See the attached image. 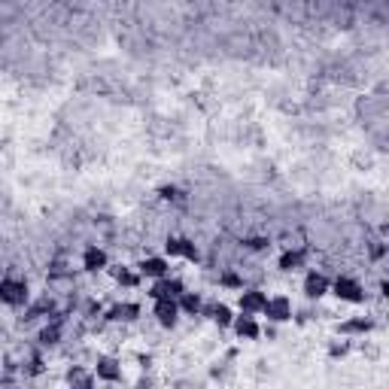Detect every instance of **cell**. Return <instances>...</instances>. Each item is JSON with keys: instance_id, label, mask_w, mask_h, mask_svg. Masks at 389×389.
<instances>
[{"instance_id": "9", "label": "cell", "mask_w": 389, "mask_h": 389, "mask_svg": "<svg viewBox=\"0 0 389 389\" xmlns=\"http://www.w3.org/2000/svg\"><path fill=\"white\" fill-rule=\"evenodd\" d=\"M231 332H235L237 341H259V338L264 335V328L259 326V319L250 317V313H237Z\"/></svg>"}, {"instance_id": "5", "label": "cell", "mask_w": 389, "mask_h": 389, "mask_svg": "<svg viewBox=\"0 0 389 389\" xmlns=\"http://www.w3.org/2000/svg\"><path fill=\"white\" fill-rule=\"evenodd\" d=\"M164 255H168V259H186V262H198V259H201L198 246L189 241V237H183V235H170L168 241H164Z\"/></svg>"}, {"instance_id": "27", "label": "cell", "mask_w": 389, "mask_h": 389, "mask_svg": "<svg viewBox=\"0 0 389 389\" xmlns=\"http://www.w3.org/2000/svg\"><path fill=\"white\" fill-rule=\"evenodd\" d=\"M31 374H40V371H43V359H40V356H34V359H31Z\"/></svg>"}, {"instance_id": "10", "label": "cell", "mask_w": 389, "mask_h": 389, "mask_svg": "<svg viewBox=\"0 0 389 389\" xmlns=\"http://www.w3.org/2000/svg\"><path fill=\"white\" fill-rule=\"evenodd\" d=\"M110 268V255H106L104 246L97 244H88L86 250H82V271H88V274H101V271Z\"/></svg>"}, {"instance_id": "8", "label": "cell", "mask_w": 389, "mask_h": 389, "mask_svg": "<svg viewBox=\"0 0 389 389\" xmlns=\"http://www.w3.org/2000/svg\"><path fill=\"white\" fill-rule=\"evenodd\" d=\"M137 271H140V277L143 280H164V277H170V259L168 255H146L143 262L137 264Z\"/></svg>"}, {"instance_id": "7", "label": "cell", "mask_w": 389, "mask_h": 389, "mask_svg": "<svg viewBox=\"0 0 389 389\" xmlns=\"http://www.w3.org/2000/svg\"><path fill=\"white\" fill-rule=\"evenodd\" d=\"M301 289H304V295H308L310 301H319V298L332 295V280H328V274H322V271H308Z\"/></svg>"}, {"instance_id": "19", "label": "cell", "mask_w": 389, "mask_h": 389, "mask_svg": "<svg viewBox=\"0 0 389 389\" xmlns=\"http://www.w3.org/2000/svg\"><path fill=\"white\" fill-rule=\"evenodd\" d=\"M304 250H286V253H280V259H277V268L283 271V274H295V271H301L304 268Z\"/></svg>"}, {"instance_id": "14", "label": "cell", "mask_w": 389, "mask_h": 389, "mask_svg": "<svg viewBox=\"0 0 389 389\" xmlns=\"http://www.w3.org/2000/svg\"><path fill=\"white\" fill-rule=\"evenodd\" d=\"M152 317H155V322H159L161 328H173L183 313H180L177 301H152Z\"/></svg>"}, {"instance_id": "15", "label": "cell", "mask_w": 389, "mask_h": 389, "mask_svg": "<svg viewBox=\"0 0 389 389\" xmlns=\"http://www.w3.org/2000/svg\"><path fill=\"white\" fill-rule=\"evenodd\" d=\"M106 274H110L122 289H137L140 283H143L140 271L137 268H128V264H110V268H106Z\"/></svg>"}, {"instance_id": "23", "label": "cell", "mask_w": 389, "mask_h": 389, "mask_svg": "<svg viewBox=\"0 0 389 389\" xmlns=\"http://www.w3.org/2000/svg\"><path fill=\"white\" fill-rule=\"evenodd\" d=\"M350 350H353V344L350 341H341V344H332L328 347V356H332V359H344V356H350Z\"/></svg>"}, {"instance_id": "6", "label": "cell", "mask_w": 389, "mask_h": 389, "mask_svg": "<svg viewBox=\"0 0 389 389\" xmlns=\"http://www.w3.org/2000/svg\"><path fill=\"white\" fill-rule=\"evenodd\" d=\"M186 292V286L180 283L177 277H164V280H155L149 286V298L152 301H180V295Z\"/></svg>"}, {"instance_id": "2", "label": "cell", "mask_w": 389, "mask_h": 389, "mask_svg": "<svg viewBox=\"0 0 389 389\" xmlns=\"http://www.w3.org/2000/svg\"><path fill=\"white\" fill-rule=\"evenodd\" d=\"M262 317L268 319L271 326H283V322H292V317H295V304H292V298L283 295V292L271 295V298H268V308H264Z\"/></svg>"}, {"instance_id": "29", "label": "cell", "mask_w": 389, "mask_h": 389, "mask_svg": "<svg viewBox=\"0 0 389 389\" xmlns=\"http://www.w3.org/2000/svg\"><path fill=\"white\" fill-rule=\"evenodd\" d=\"M380 295H383V301H389V277L380 280Z\"/></svg>"}, {"instance_id": "11", "label": "cell", "mask_w": 389, "mask_h": 389, "mask_svg": "<svg viewBox=\"0 0 389 389\" xmlns=\"http://www.w3.org/2000/svg\"><path fill=\"white\" fill-rule=\"evenodd\" d=\"M95 374H97L101 383H122V362L113 359V356H97Z\"/></svg>"}, {"instance_id": "24", "label": "cell", "mask_w": 389, "mask_h": 389, "mask_svg": "<svg viewBox=\"0 0 389 389\" xmlns=\"http://www.w3.org/2000/svg\"><path fill=\"white\" fill-rule=\"evenodd\" d=\"M268 237H246V241H244V246H246V250H268Z\"/></svg>"}, {"instance_id": "17", "label": "cell", "mask_w": 389, "mask_h": 389, "mask_svg": "<svg viewBox=\"0 0 389 389\" xmlns=\"http://www.w3.org/2000/svg\"><path fill=\"white\" fill-rule=\"evenodd\" d=\"M140 317V304L137 301H119L106 310V322H134Z\"/></svg>"}, {"instance_id": "25", "label": "cell", "mask_w": 389, "mask_h": 389, "mask_svg": "<svg viewBox=\"0 0 389 389\" xmlns=\"http://www.w3.org/2000/svg\"><path fill=\"white\" fill-rule=\"evenodd\" d=\"M159 195L164 198V201H177V198H180V189H177V186H161Z\"/></svg>"}, {"instance_id": "16", "label": "cell", "mask_w": 389, "mask_h": 389, "mask_svg": "<svg viewBox=\"0 0 389 389\" xmlns=\"http://www.w3.org/2000/svg\"><path fill=\"white\" fill-rule=\"evenodd\" d=\"M201 317H210L219 328H231V326H235V310H231L228 304H222V301H216V304H204V313H201Z\"/></svg>"}, {"instance_id": "3", "label": "cell", "mask_w": 389, "mask_h": 389, "mask_svg": "<svg viewBox=\"0 0 389 389\" xmlns=\"http://www.w3.org/2000/svg\"><path fill=\"white\" fill-rule=\"evenodd\" d=\"M332 295L344 304H362L365 301V289H362V283L356 277H347V274L332 280Z\"/></svg>"}, {"instance_id": "28", "label": "cell", "mask_w": 389, "mask_h": 389, "mask_svg": "<svg viewBox=\"0 0 389 389\" xmlns=\"http://www.w3.org/2000/svg\"><path fill=\"white\" fill-rule=\"evenodd\" d=\"M137 389H155V380L152 377H140L137 380Z\"/></svg>"}, {"instance_id": "12", "label": "cell", "mask_w": 389, "mask_h": 389, "mask_svg": "<svg viewBox=\"0 0 389 389\" xmlns=\"http://www.w3.org/2000/svg\"><path fill=\"white\" fill-rule=\"evenodd\" d=\"M374 332V319L371 317H350L344 322H338V335L341 338H365Z\"/></svg>"}, {"instance_id": "1", "label": "cell", "mask_w": 389, "mask_h": 389, "mask_svg": "<svg viewBox=\"0 0 389 389\" xmlns=\"http://www.w3.org/2000/svg\"><path fill=\"white\" fill-rule=\"evenodd\" d=\"M0 301L6 308H24L31 301V289L28 280H15V277H3L0 280Z\"/></svg>"}, {"instance_id": "20", "label": "cell", "mask_w": 389, "mask_h": 389, "mask_svg": "<svg viewBox=\"0 0 389 389\" xmlns=\"http://www.w3.org/2000/svg\"><path fill=\"white\" fill-rule=\"evenodd\" d=\"M61 335H64L61 319H52L49 326L40 328V344H43V347H55V344H61Z\"/></svg>"}, {"instance_id": "26", "label": "cell", "mask_w": 389, "mask_h": 389, "mask_svg": "<svg viewBox=\"0 0 389 389\" xmlns=\"http://www.w3.org/2000/svg\"><path fill=\"white\" fill-rule=\"evenodd\" d=\"M137 362H140V368H143V371L152 368V356H149V353H140V356H137Z\"/></svg>"}, {"instance_id": "22", "label": "cell", "mask_w": 389, "mask_h": 389, "mask_svg": "<svg viewBox=\"0 0 389 389\" xmlns=\"http://www.w3.org/2000/svg\"><path fill=\"white\" fill-rule=\"evenodd\" d=\"M52 310H55L52 298H40L37 304H31V308H28V319H34V317H49Z\"/></svg>"}, {"instance_id": "21", "label": "cell", "mask_w": 389, "mask_h": 389, "mask_svg": "<svg viewBox=\"0 0 389 389\" xmlns=\"http://www.w3.org/2000/svg\"><path fill=\"white\" fill-rule=\"evenodd\" d=\"M219 286L222 289H235V292H244V277L241 274H237V271L235 268H225V271H222V274H219Z\"/></svg>"}, {"instance_id": "4", "label": "cell", "mask_w": 389, "mask_h": 389, "mask_svg": "<svg viewBox=\"0 0 389 389\" xmlns=\"http://www.w3.org/2000/svg\"><path fill=\"white\" fill-rule=\"evenodd\" d=\"M268 292L259 286H246L244 292H237V310L241 313H250V317H262L264 308H268Z\"/></svg>"}, {"instance_id": "18", "label": "cell", "mask_w": 389, "mask_h": 389, "mask_svg": "<svg viewBox=\"0 0 389 389\" xmlns=\"http://www.w3.org/2000/svg\"><path fill=\"white\" fill-rule=\"evenodd\" d=\"M180 313H183V317H201L204 313V298H201V292H186L180 295Z\"/></svg>"}, {"instance_id": "13", "label": "cell", "mask_w": 389, "mask_h": 389, "mask_svg": "<svg viewBox=\"0 0 389 389\" xmlns=\"http://www.w3.org/2000/svg\"><path fill=\"white\" fill-rule=\"evenodd\" d=\"M64 383H68L70 389H95L97 374H95V368L70 365V368H68V374H64Z\"/></svg>"}]
</instances>
